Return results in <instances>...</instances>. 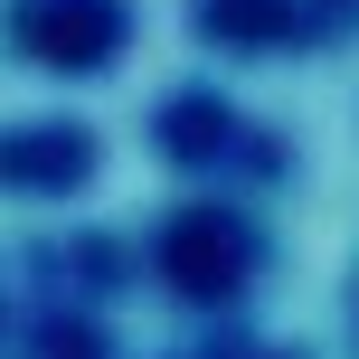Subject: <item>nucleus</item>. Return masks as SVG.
Masks as SVG:
<instances>
[{
  "label": "nucleus",
  "instance_id": "f257e3e1",
  "mask_svg": "<svg viewBox=\"0 0 359 359\" xmlns=\"http://www.w3.org/2000/svg\"><path fill=\"white\" fill-rule=\"evenodd\" d=\"M29 38L57 57H95L114 38V0H29Z\"/></svg>",
  "mask_w": 359,
  "mask_h": 359
}]
</instances>
